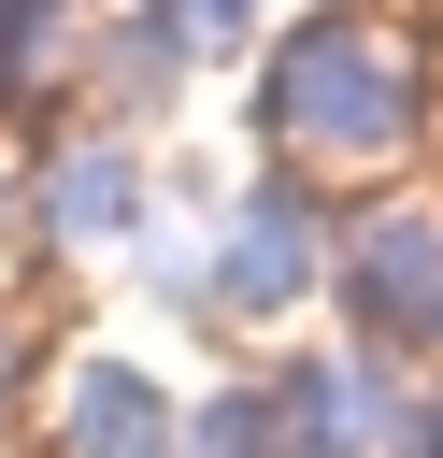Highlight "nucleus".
Returning a JSON list of instances; mask_svg holds the SVG:
<instances>
[{
    "label": "nucleus",
    "mask_w": 443,
    "mask_h": 458,
    "mask_svg": "<svg viewBox=\"0 0 443 458\" xmlns=\"http://www.w3.org/2000/svg\"><path fill=\"white\" fill-rule=\"evenodd\" d=\"M243 143H257L272 172H314L329 200L414 186L429 143H443V43H429L400 0L272 14V29H257V72H243Z\"/></svg>",
    "instance_id": "obj_1"
},
{
    "label": "nucleus",
    "mask_w": 443,
    "mask_h": 458,
    "mask_svg": "<svg viewBox=\"0 0 443 458\" xmlns=\"http://www.w3.org/2000/svg\"><path fill=\"white\" fill-rule=\"evenodd\" d=\"M329 243H343V200L314 186V172H243L229 200H214V344H243V358H272V344H300L314 315H329Z\"/></svg>",
    "instance_id": "obj_2"
},
{
    "label": "nucleus",
    "mask_w": 443,
    "mask_h": 458,
    "mask_svg": "<svg viewBox=\"0 0 443 458\" xmlns=\"http://www.w3.org/2000/svg\"><path fill=\"white\" fill-rule=\"evenodd\" d=\"M329 329L400 358V372H443V186H357L343 200Z\"/></svg>",
    "instance_id": "obj_3"
},
{
    "label": "nucleus",
    "mask_w": 443,
    "mask_h": 458,
    "mask_svg": "<svg viewBox=\"0 0 443 458\" xmlns=\"http://www.w3.org/2000/svg\"><path fill=\"white\" fill-rule=\"evenodd\" d=\"M157 229V157H143V129H114V114H57V129H29V258L14 272H129V243Z\"/></svg>",
    "instance_id": "obj_4"
},
{
    "label": "nucleus",
    "mask_w": 443,
    "mask_h": 458,
    "mask_svg": "<svg viewBox=\"0 0 443 458\" xmlns=\"http://www.w3.org/2000/svg\"><path fill=\"white\" fill-rule=\"evenodd\" d=\"M29 458H186V372H157L129 329H71L43 372Z\"/></svg>",
    "instance_id": "obj_5"
},
{
    "label": "nucleus",
    "mask_w": 443,
    "mask_h": 458,
    "mask_svg": "<svg viewBox=\"0 0 443 458\" xmlns=\"http://www.w3.org/2000/svg\"><path fill=\"white\" fill-rule=\"evenodd\" d=\"M272 401H286V458H414L429 372H400L343 329H300V344H272Z\"/></svg>",
    "instance_id": "obj_6"
},
{
    "label": "nucleus",
    "mask_w": 443,
    "mask_h": 458,
    "mask_svg": "<svg viewBox=\"0 0 443 458\" xmlns=\"http://www.w3.org/2000/svg\"><path fill=\"white\" fill-rule=\"evenodd\" d=\"M200 72H214V57H200V29H186L171 0H86V114L157 129V114H186Z\"/></svg>",
    "instance_id": "obj_7"
},
{
    "label": "nucleus",
    "mask_w": 443,
    "mask_h": 458,
    "mask_svg": "<svg viewBox=\"0 0 443 458\" xmlns=\"http://www.w3.org/2000/svg\"><path fill=\"white\" fill-rule=\"evenodd\" d=\"M186 458H286V401H272V358H229L186 386Z\"/></svg>",
    "instance_id": "obj_8"
},
{
    "label": "nucleus",
    "mask_w": 443,
    "mask_h": 458,
    "mask_svg": "<svg viewBox=\"0 0 443 458\" xmlns=\"http://www.w3.org/2000/svg\"><path fill=\"white\" fill-rule=\"evenodd\" d=\"M129 301H157L171 329H214V215H171L157 200V229L129 243Z\"/></svg>",
    "instance_id": "obj_9"
},
{
    "label": "nucleus",
    "mask_w": 443,
    "mask_h": 458,
    "mask_svg": "<svg viewBox=\"0 0 443 458\" xmlns=\"http://www.w3.org/2000/svg\"><path fill=\"white\" fill-rule=\"evenodd\" d=\"M29 258V129L0 114V272Z\"/></svg>",
    "instance_id": "obj_10"
},
{
    "label": "nucleus",
    "mask_w": 443,
    "mask_h": 458,
    "mask_svg": "<svg viewBox=\"0 0 443 458\" xmlns=\"http://www.w3.org/2000/svg\"><path fill=\"white\" fill-rule=\"evenodd\" d=\"M414 458H443V372H429V415H414Z\"/></svg>",
    "instance_id": "obj_11"
},
{
    "label": "nucleus",
    "mask_w": 443,
    "mask_h": 458,
    "mask_svg": "<svg viewBox=\"0 0 443 458\" xmlns=\"http://www.w3.org/2000/svg\"><path fill=\"white\" fill-rule=\"evenodd\" d=\"M14 14H29V0H0V29H14Z\"/></svg>",
    "instance_id": "obj_12"
}]
</instances>
